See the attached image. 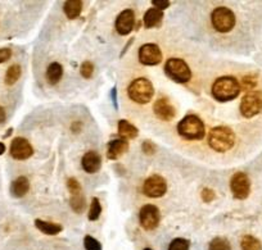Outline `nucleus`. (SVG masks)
I'll return each mask as SVG.
<instances>
[{"label": "nucleus", "instance_id": "38", "mask_svg": "<svg viewBox=\"0 0 262 250\" xmlns=\"http://www.w3.org/2000/svg\"><path fill=\"white\" fill-rule=\"evenodd\" d=\"M6 153V145L3 143H0V155H3Z\"/></svg>", "mask_w": 262, "mask_h": 250}, {"label": "nucleus", "instance_id": "27", "mask_svg": "<svg viewBox=\"0 0 262 250\" xmlns=\"http://www.w3.org/2000/svg\"><path fill=\"white\" fill-rule=\"evenodd\" d=\"M210 250H231V245L225 237H215L213 240H211Z\"/></svg>", "mask_w": 262, "mask_h": 250}, {"label": "nucleus", "instance_id": "34", "mask_svg": "<svg viewBox=\"0 0 262 250\" xmlns=\"http://www.w3.org/2000/svg\"><path fill=\"white\" fill-rule=\"evenodd\" d=\"M12 50L9 48H0V63H4L11 59Z\"/></svg>", "mask_w": 262, "mask_h": 250}, {"label": "nucleus", "instance_id": "17", "mask_svg": "<svg viewBox=\"0 0 262 250\" xmlns=\"http://www.w3.org/2000/svg\"><path fill=\"white\" fill-rule=\"evenodd\" d=\"M30 190V181L25 176H19L12 183L11 194L14 198H24Z\"/></svg>", "mask_w": 262, "mask_h": 250}, {"label": "nucleus", "instance_id": "24", "mask_svg": "<svg viewBox=\"0 0 262 250\" xmlns=\"http://www.w3.org/2000/svg\"><path fill=\"white\" fill-rule=\"evenodd\" d=\"M21 73H22L21 65L19 64L11 65L6 73V78H4V82H6V85H8V86L14 85V83L19 80V77H21Z\"/></svg>", "mask_w": 262, "mask_h": 250}, {"label": "nucleus", "instance_id": "23", "mask_svg": "<svg viewBox=\"0 0 262 250\" xmlns=\"http://www.w3.org/2000/svg\"><path fill=\"white\" fill-rule=\"evenodd\" d=\"M70 204H71V208L74 209L76 213H82L86 207V201H85V196L81 191H77V193L71 194V200H70Z\"/></svg>", "mask_w": 262, "mask_h": 250}, {"label": "nucleus", "instance_id": "39", "mask_svg": "<svg viewBox=\"0 0 262 250\" xmlns=\"http://www.w3.org/2000/svg\"><path fill=\"white\" fill-rule=\"evenodd\" d=\"M144 250H152V249H149V247H145V249Z\"/></svg>", "mask_w": 262, "mask_h": 250}, {"label": "nucleus", "instance_id": "4", "mask_svg": "<svg viewBox=\"0 0 262 250\" xmlns=\"http://www.w3.org/2000/svg\"><path fill=\"white\" fill-rule=\"evenodd\" d=\"M127 95L138 104H147L155 95V87L148 78H135L127 87Z\"/></svg>", "mask_w": 262, "mask_h": 250}, {"label": "nucleus", "instance_id": "31", "mask_svg": "<svg viewBox=\"0 0 262 250\" xmlns=\"http://www.w3.org/2000/svg\"><path fill=\"white\" fill-rule=\"evenodd\" d=\"M80 72H81V76L84 78H90L94 73V65H93L92 62H84L81 64V68H80Z\"/></svg>", "mask_w": 262, "mask_h": 250}, {"label": "nucleus", "instance_id": "5", "mask_svg": "<svg viewBox=\"0 0 262 250\" xmlns=\"http://www.w3.org/2000/svg\"><path fill=\"white\" fill-rule=\"evenodd\" d=\"M211 22L216 31L226 34L235 26V14L226 7H217L211 14Z\"/></svg>", "mask_w": 262, "mask_h": 250}, {"label": "nucleus", "instance_id": "28", "mask_svg": "<svg viewBox=\"0 0 262 250\" xmlns=\"http://www.w3.org/2000/svg\"><path fill=\"white\" fill-rule=\"evenodd\" d=\"M189 247H190V242L183 237L173 239L168 245V250H189Z\"/></svg>", "mask_w": 262, "mask_h": 250}, {"label": "nucleus", "instance_id": "25", "mask_svg": "<svg viewBox=\"0 0 262 250\" xmlns=\"http://www.w3.org/2000/svg\"><path fill=\"white\" fill-rule=\"evenodd\" d=\"M242 250H262V244L258 239L251 235H246L242 237L241 241Z\"/></svg>", "mask_w": 262, "mask_h": 250}, {"label": "nucleus", "instance_id": "33", "mask_svg": "<svg viewBox=\"0 0 262 250\" xmlns=\"http://www.w3.org/2000/svg\"><path fill=\"white\" fill-rule=\"evenodd\" d=\"M201 198H202V200L206 201V203H211V201L216 198L215 191H213L212 189H208V188L203 189L202 194H201Z\"/></svg>", "mask_w": 262, "mask_h": 250}, {"label": "nucleus", "instance_id": "7", "mask_svg": "<svg viewBox=\"0 0 262 250\" xmlns=\"http://www.w3.org/2000/svg\"><path fill=\"white\" fill-rule=\"evenodd\" d=\"M262 112V93L249 92L241 102V113L243 117L252 118Z\"/></svg>", "mask_w": 262, "mask_h": 250}, {"label": "nucleus", "instance_id": "3", "mask_svg": "<svg viewBox=\"0 0 262 250\" xmlns=\"http://www.w3.org/2000/svg\"><path fill=\"white\" fill-rule=\"evenodd\" d=\"M178 132L186 140H202L206 135L205 123L198 116L189 115L179 122Z\"/></svg>", "mask_w": 262, "mask_h": 250}, {"label": "nucleus", "instance_id": "19", "mask_svg": "<svg viewBox=\"0 0 262 250\" xmlns=\"http://www.w3.org/2000/svg\"><path fill=\"white\" fill-rule=\"evenodd\" d=\"M63 76V67L59 63L54 62L52 64H49V67L47 68V73H45V78H47L48 83L49 85H57L60 81Z\"/></svg>", "mask_w": 262, "mask_h": 250}, {"label": "nucleus", "instance_id": "22", "mask_svg": "<svg viewBox=\"0 0 262 250\" xmlns=\"http://www.w3.org/2000/svg\"><path fill=\"white\" fill-rule=\"evenodd\" d=\"M35 226H36V229L39 231H41L45 235H57L63 230V227L60 224L42 221V219H35Z\"/></svg>", "mask_w": 262, "mask_h": 250}, {"label": "nucleus", "instance_id": "29", "mask_svg": "<svg viewBox=\"0 0 262 250\" xmlns=\"http://www.w3.org/2000/svg\"><path fill=\"white\" fill-rule=\"evenodd\" d=\"M242 86L244 90H253L257 86V77L253 75H247L244 76L242 80ZM241 86V87H242Z\"/></svg>", "mask_w": 262, "mask_h": 250}, {"label": "nucleus", "instance_id": "12", "mask_svg": "<svg viewBox=\"0 0 262 250\" xmlns=\"http://www.w3.org/2000/svg\"><path fill=\"white\" fill-rule=\"evenodd\" d=\"M9 151H11L12 158L17 159V161H25V159H29L30 156H32L34 148L26 139L16 138L12 141Z\"/></svg>", "mask_w": 262, "mask_h": 250}, {"label": "nucleus", "instance_id": "6", "mask_svg": "<svg viewBox=\"0 0 262 250\" xmlns=\"http://www.w3.org/2000/svg\"><path fill=\"white\" fill-rule=\"evenodd\" d=\"M165 72L168 77L178 83H186L191 78V71L185 60L171 58L166 62Z\"/></svg>", "mask_w": 262, "mask_h": 250}, {"label": "nucleus", "instance_id": "16", "mask_svg": "<svg viewBox=\"0 0 262 250\" xmlns=\"http://www.w3.org/2000/svg\"><path fill=\"white\" fill-rule=\"evenodd\" d=\"M128 149V141L125 139H116L108 143V149H107V156L108 159H112L116 161L120 156H122L123 154L127 151Z\"/></svg>", "mask_w": 262, "mask_h": 250}, {"label": "nucleus", "instance_id": "11", "mask_svg": "<svg viewBox=\"0 0 262 250\" xmlns=\"http://www.w3.org/2000/svg\"><path fill=\"white\" fill-rule=\"evenodd\" d=\"M138 57H139L140 63L144 65H157L162 62V52L160 47L150 42L140 47Z\"/></svg>", "mask_w": 262, "mask_h": 250}, {"label": "nucleus", "instance_id": "20", "mask_svg": "<svg viewBox=\"0 0 262 250\" xmlns=\"http://www.w3.org/2000/svg\"><path fill=\"white\" fill-rule=\"evenodd\" d=\"M118 135L121 136V139H125V140H128V139H135L138 136V128L135 127L134 125H131L128 121L126 120H120L118 121Z\"/></svg>", "mask_w": 262, "mask_h": 250}, {"label": "nucleus", "instance_id": "9", "mask_svg": "<svg viewBox=\"0 0 262 250\" xmlns=\"http://www.w3.org/2000/svg\"><path fill=\"white\" fill-rule=\"evenodd\" d=\"M139 221L143 229L147 230V231H153V230L157 229L158 224H160V209L156 206H152V204H147V206H144L140 209Z\"/></svg>", "mask_w": 262, "mask_h": 250}, {"label": "nucleus", "instance_id": "18", "mask_svg": "<svg viewBox=\"0 0 262 250\" xmlns=\"http://www.w3.org/2000/svg\"><path fill=\"white\" fill-rule=\"evenodd\" d=\"M162 19H163L162 11H160V9L157 8H150L145 12L143 22H144V26L147 27V29H153V27L160 26Z\"/></svg>", "mask_w": 262, "mask_h": 250}, {"label": "nucleus", "instance_id": "2", "mask_svg": "<svg viewBox=\"0 0 262 250\" xmlns=\"http://www.w3.org/2000/svg\"><path fill=\"white\" fill-rule=\"evenodd\" d=\"M235 144V133L226 126H217L212 128L208 135V145L217 153H225L230 150Z\"/></svg>", "mask_w": 262, "mask_h": 250}, {"label": "nucleus", "instance_id": "10", "mask_svg": "<svg viewBox=\"0 0 262 250\" xmlns=\"http://www.w3.org/2000/svg\"><path fill=\"white\" fill-rule=\"evenodd\" d=\"M167 191V184L166 180L160 175H153L145 180L143 185V193L148 198H161Z\"/></svg>", "mask_w": 262, "mask_h": 250}, {"label": "nucleus", "instance_id": "14", "mask_svg": "<svg viewBox=\"0 0 262 250\" xmlns=\"http://www.w3.org/2000/svg\"><path fill=\"white\" fill-rule=\"evenodd\" d=\"M153 110H155V115L157 116V118H160L161 121H171L176 116L175 107L166 98H160L155 103Z\"/></svg>", "mask_w": 262, "mask_h": 250}, {"label": "nucleus", "instance_id": "21", "mask_svg": "<svg viewBox=\"0 0 262 250\" xmlns=\"http://www.w3.org/2000/svg\"><path fill=\"white\" fill-rule=\"evenodd\" d=\"M63 11H64V14L67 16V18H77L82 12V2H80V0H69L63 6Z\"/></svg>", "mask_w": 262, "mask_h": 250}, {"label": "nucleus", "instance_id": "26", "mask_svg": "<svg viewBox=\"0 0 262 250\" xmlns=\"http://www.w3.org/2000/svg\"><path fill=\"white\" fill-rule=\"evenodd\" d=\"M102 214V206H100V201L98 198H93L92 199V204H90V209H89V214H88V218L90 221H97L98 218Z\"/></svg>", "mask_w": 262, "mask_h": 250}, {"label": "nucleus", "instance_id": "36", "mask_svg": "<svg viewBox=\"0 0 262 250\" xmlns=\"http://www.w3.org/2000/svg\"><path fill=\"white\" fill-rule=\"evenodd\" d=\"M152 4L155 6V8L160 9V11L162 12L170 7V2H168V0H153Z\"/></svg>", "mask_w": 262, "mask_h": 250}, {"label": "nucleus", "instance_id": "37", "mask_svg": "<svg viewBox=\"0 0 262 250\" xmlns=\"http://www.w3.org/2000/svg\"><path fill=\"white\" fill-rule=\"evenodd\" d=\"M6 118H7L6 110H4V108L0 105V125L6 122Z\"/></svg>", "mask_w": 262, "mask_h": 250}, {"label": "nucleus", "instance_id": "30", "mask_svg": "<svg viewBox=\"0 0 262 250\" xmlns=\"http://www.w3.org/2000/svg\"><path fill=\"white\" fill-rule=\"evenodd\" d=\"M84 246L86 250H102V245L93 236H85Z\"/></svg>", "mask_w": 262, "mask_h": 250}, {"label": "nucleus", "instance_id": "13", "mask_svg": "<svg viewBox=\"0 0 262 250\" xmlns=\"http://www.w3.org/2000/svg\"><path fill=\"white\" fill-rule=\"evenodd\" d=\"M135 25V13L133 9H125L116 19V30L120 35H128Z\"/></svg>", "mask_w": 262, "mask_h": 250}, {"label": "nucleus", "instance_id": "32", "mask_svg": "<svg viewBox=\"0 0 262 250\" xmlns=\"http://www.w3.org/2000/svg\"><path fill=\"white\" fill-rule=\"evenodd\" d=\"M67 188H69L70 193H77V191H81V185H80L79 181L76 178L71 177L67 180Z\"/></svg>", "mask_w": 262, "mask_h": 250}, {"label": "nucleus", "instance_id": "1", "mask_svg": "<svg viewBox=\"0 0 262 250\" xmlns=\"http://www.w3.org/2000/svg\"><path fill=\"white\" fill-rule=\"evenodd\" d=\"M241 83L231 76L217 78L212 85V95L219 102H230L241 93Z\"/></svg>", "mask_w": 262, "mask_h": 250}, {"label": "nucleus", "instance_id": "35", "mask_svg": "<svg viewBox=\"0 0 262 250\" xmlns=\"http://www.w3.org/2000/svg\"><path fill=\"white\" fill-rule=\"evenodd\" d=\"M143 148V151H144L145 154H148V155H152V154H155L156 151V145L153 143H150V141H144L142 145Z\"/></svg>", "mask_w": 262, "mask_h": 250}, {"label": "nucleus", "instance_id": "15", "mask_svg": "<svg viewBox=\"0 0 262 250\" xmlns=\"http://www.w3.org/2000/svg\"><path fill=\"white\" fill-rule=\"evenodd\" d=\"M82 168L88 173H97L102 166V158L97 151H88L81 159Z\"/></svg>", "mask_w": 262, "mask_h": 250}, {"label": "nucleus", "instance_id": "8", "mask_svg": "<svg viewBox=\"0 0 262 250\" xmlns=\"http://www.w3.org/2000/svg\"><path fill=\"white\" fill-rule=\"evenodd\" d=\"M230 190L233 196L239 200H244L248 198L251 193V181L244 172H236L230 180Z\"/></svg>", "mask_w": 262, "mask_h": 250}]
</instances>
